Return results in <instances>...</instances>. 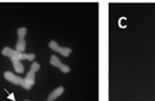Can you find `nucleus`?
Instances as JSON below:
<instances>
[{
	"label": "nucleus",
	"mask_w": 155,
	"mask_h": 101,
	"mask_svg": "<svg viewBox=\"0 0 155 101\" xmlns=\"http://www.w3.org/2000/svg\"><path fill=\"white\" fill-rule=\"evenodd\" d=\"M4 77H5L9 83H13L15 85H20L21 87H23L25 90H30V88L32 87L30 84H28V83L25 81V78H21V77L16 76L15 74L11 72V71H6V72L4 74Z\"/></svg>",
	"instance_id": "f257e3e1"
},
{
	"label": "nucleus",
	"mask_w": 155,
	"mask_h": 101,
	"mask_svg": "<svg viewBox=\"0 0 155 101\" xmlns=\"http://www.w3.org/2000/svg\"><path fill=\"white\" fill-rule=\"evenodd\" d=\"M39 68H41V66H39L37 62H32L31 64V68H30V70H29V72L26 75V78H25V81H26L28 84H30V85H34L35 84V74L39 70Z\"/></svg>",
	"instance_id": "f03ea898"
},
{
	"label": "nucleus",
	"mask_w": 155,
	"mask_h": 101,
	"mask_svg": "<svg viewBox=\"0 0 155 101\" xmlns=\"http://www.w3.org/2000/svg\"><path fill=\"white\" fill-rule=\"evenodd\" d=\"M49 47H50L51 50L58 52L59 54H61V55L65 57H70V54L72 53L71 48H68V47H60V46H59L56 41H53V40H51V41L49 43Z\"/></svg>",
	"instance_id": "7ed1b4c3"
},
{
	"label": "nucleus",
	"mask_w": 155,
	"mask_h": 101,
	"mask_svg": "<svg viewBox=\"0 0 155 101\" xmlns=\"http://www.w3.org/2000/svg\"><path fill=\"white\" fill-rule=\"evenodd\" d=\"M50 64L53 66V67L59 68L63 72H70V71H71L70 67H68V66H66V64H63V63L60 62V60H59L56 55H51V57H50Z\"/></svg>",
	"instance_id": "20e7f679"
},
{
	"label": "nucleus",
	"mask_w": 155,
	"mask_h": 101,
	"mask_svg": "<svg viewBox=\"0 0 155 101\" xmlns=\"http://www.w3.org/2000/svg\"><path fill=\"white\" fill-rule=\"evenodd\" d=\"M1 54L5 55V57H8L11 60H18V55H19V52H16L15 50H12L9 47H4L2 50H1Z\"/></svg>",
	"instance_id": "39448f33"
},
{
	"label": "nucleus",
	"mask_w": 155,
	"mask_h": 101,
	"mask_svg": "<svg viewBox=\"0 0 155 101\" xmlns=\"http://www.w3.org/2000/svg\"><path fill=\"white\" fill-rule=\"evenodd\" d=\"M63 92H64V87L63 86H59V87H57L54 91H52L51 93L49 94V96H48V100L46 101H53L56 100L57 98H58L59 95L63 94Z\"/></svg>",
	"instance_id": "423d86ee"
},
{
	"label": "nucleus",
	"mask_w": 155,
	"mask_h": 101,
	"mask_svg": "<svg viewBox=\"0 0 155 101\" xmlns=\"http://www.w3.org/2000/svg\"><path fill=\"white\" fill-rule=\"evenodd\" d=\"M26 40L25 39H19L18 43H16V47H15V50L19 52V53H23V50H26Z\"/></svg>",
	"instance_id": "0eeeda50"
},
{
	"label": "nucleus",
	"mask_w": 155,
	"mask_h": 101,
	"mask_svg": "<svg viewBox=\"0 0 155 101\" xmlns=\"http://www.w3.org/2000/svg\"><path fill=\"white\" fill-rule=\"evenodd\" d=\"M12 62H13V66H14V69H15V71L16 72H23L25 71V68H23V64L21 63V61H19V60H12Z\"/></svg>",
	"instance_id": "6e6552de"
},
{
	"label": "nucleus",
	"mask_w": 155,
	"mask_h": 101,
	"mask_svg": "<svg viewBox=\"0 0 155 101\" xmlns=\"http://www.w3.org/2000/svg\"><path fill=\"white\" fill-rule=\"evenodd\" d=\"M26 35H27L26 28H19L18 29V37H19V39H25Z\"/></svg>",
	"instance_id": "1a4fd4ad"
},
{
	"label": "nucleus",
	"mask_w": 155,
	"mask_h": 101,
	"mask_svg": "<svg viewBox=\"0 0 155 101\" xmlns=\"http://www.w3.org/2000/svg\"><path fill=\"white\" fill-rule=\"evenodd\" d=\"M27 101H29V100H27Z\"/></svg>",
	"instance_id": "9d476101"
}]
</instances>
